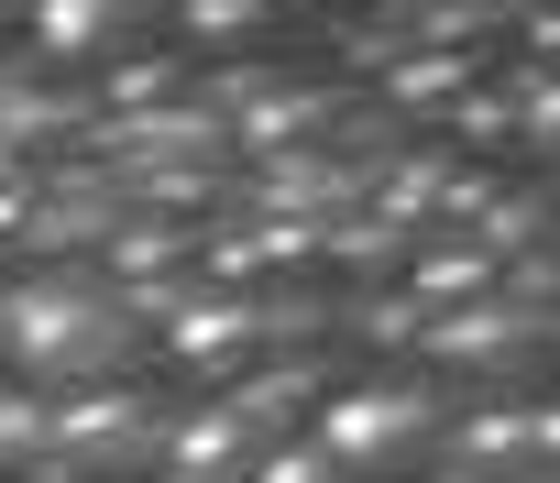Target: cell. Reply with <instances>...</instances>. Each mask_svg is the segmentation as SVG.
I'll return each mask as SVG.
<instances>
[{
  "mask_svg": "<svg viewBox=\"0 0 560 483\" xmlns=\"http://www.w3.org/2000/svg\"><path fill=\"white\" fill-rule=\"evenodd\" d=\"M429 439V407L418 396H341L330 407V450L341 461H396V450H418Z\"/></svg>",
  "mask_w": 560,
  "mask_h": 483,
  "instance_id": "6da1fadb",
  "label": "cell"
},
{
  "mask_svg": "<svg viewBox=\"0 0 560 483\" xmlns=\"http://www.w3.org/2000/svg\"><path fill=\"white\" fill-rule=\"evenodd\" d=\"M34 363H100L121 330H110V308H89V297H34L23 308V330H12Z\"/></svg>",
  "mask_w": 560,
  "mask_h": 483,
  "instance_id": "7a4b0ae2",
  "label": "cell"
},
{
  "mask_svg": "<svg viewBox=\"0 0 560 483\" xmlns=\"http://www.w3.org/2000/svg\"><path fill=\"white\" fill-rule=\"evenodd\" d=\"M67 461H89V472H121L132 450H143V407H78V417H56L45 428Z\"/></svg>",
  "mask_w": 560,
  "mask_h": 483,
  "instance_id": "3957f363",
  "label": "cell"
},
{
  "mask_svg": "<svg viewBox=\"0 0 560 483\" xmlns=\"http://www.w3.org/2000/svg\"><path fill=\"white\" fill-rule=\"evenodd\" d=\"M34 439H45V417H34V407H0V461H12V450H34Z\"/></svg>",
  "mask_w": 560,
  "mask_h": 483,
  "instance_id": "277c9868",
  "label": "cell"
}]
</instances>
